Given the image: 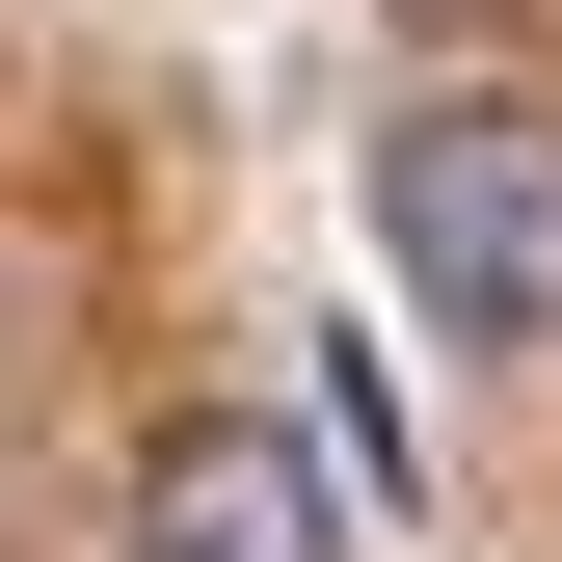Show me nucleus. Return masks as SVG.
Segmentation results:
<instances>
[{
  "label": "nucleus",
  "mask_w": 562,
  "mask_h": 562,
  "mask_svg": "<svg viewBox=\"0 0 562 562\" xmlns=\"http://www.w3.org/2000/svg\"><path fill=\"white\" fill-rule=\"evenodd\" d=\"M375 268L429 295V348L562 375V81H402L375 108Z\"/></svg>",
  "instance_id": "nucleus-1"
},
{
  "label": "nucleus",
  "mask_w": 562,
  "mask_h": 562,
  "mask_svg": "<svg viewBox=\"0 0 562 562\" xmlns=\"http://www.w3.org/2000/svg\"><path fill=\"white\" fill-rule=\"evenodd\" d=\"M108 562H348V536H322V456L295 429H161L134 509H108Z\"/></svg>",
  "instance_id": "nucleus-2"
}]
</instances>
